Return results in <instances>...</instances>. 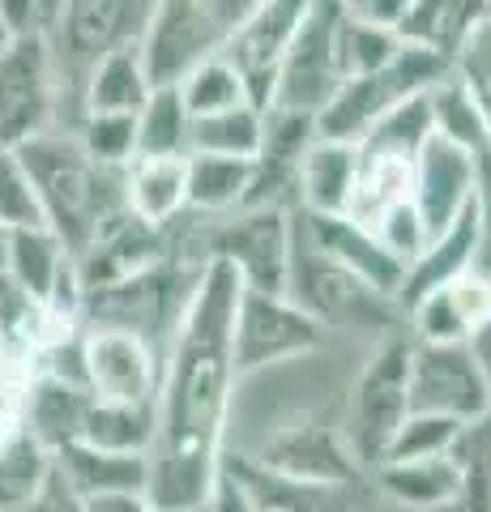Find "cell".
<instances>
[{
	"mask_svg": "<svg viewBox=\"0 0 491 512\" xmlns=\"http://www.w3.org/2000/svg\"><path fill=\"white\" fill-rule=\"evenodd\" d=\"M244 286L235 269L214 261L201 274L188 312L163 359L158 431L150 448L146 504L154 512H201L223 474V436L235 393L231 329Z\"/></svg>",
	"mask_w": 491,
	"mask_h": 512,
	"instance_id": "1",
	"label": "cell"
},
{
	"mask_svg": "<svg viewBox=\"0 0 491 512\" xmlns=\"http://www.w3.org/2000/svg\"><path fill=\"white\" fill-rule=\"evenodd\" d=\"M13 158L22 163L39 218L69 256L86 252L116 214H124V171H107L82 150L77 133H43L22 141Z\"/></svg>",
	"mask_w": 491,
	"mask_h": 512,
	"instance_id": "2",
	"label": "cell"
},
{
	"mask_svg": "<svg viewBox=\"0 0 491 512\" xmlns=\"http://www.w3.org/2000/svg\"><path fill=\"white\" fill-rule=\"evenodd\" d=\"M257 5H218V0H167L150 5L146 30L137 39L150 90H176L193 69L214 60L227 39L248 22Z\"/></svg>",
	"mask_w": 491,
	"mask_h": 512,
	"instance_id": "3",
	"label": "cell"
},
{
	"mask_svg": "<svg viewBox=\"0 0 491 512\" xmlns=\"http://www.w3.org/2000/svg\"><path fill=\"white\" fill-rule=\"evenodd\" d=\"M453 77V60L427 52V47L402 43V52L393 56L385 69H376L355 82H342L321 116H316V137L321 141H342V146H359L376 124H385L393 111L406 107L410 99H423L427 90Z\"/></svg>",
	"mask_w": 491,
	"mask_h": 512,
	"instance_id": "4",
	"label": "cell"
},
{
	"mask_svg": "<svg viewBox=\"0 0 491 512\" xmlns=\"http://www.w3.org/2000/svg\"><path fill=\"white\" fill-rule=\"evenodd\" d=\"M406 414H410V342H385L351 389L342 444L355 466L380 470Z\"/></svg>",
	"mask_w": 491,
	"mask_h": 512,
	"instance_id": "5",
	"label": "cell"
},
{
	"mask_svg": "<svg viewBox=\"0 0 491 512\" xmlns=\"http://www.w3.org/2000/svg\"><path fill=\"white\" fill-rule=\"evenodd\" d=\"M338 13H342V5H308L304 9V22H299L287 56H282L269 111H287V116L316 120L329 103H334V94L342 90L338 52H334Z\"/></svg>",
	"mask_w": 491,
	"mask_h": 512,
	"instance_id": "6",
	"label": "cell"
},
{
	"mask_svg": "<svg viewBox=\"0 0 491 512\" xmlns=\"http://www.w3.org/2000/svg\"><path fill=\"white\" fill-rule=\"evenodd\" d=\"M60 82L47 39H9L0 47V150L52 133Z\"/></svg>",
	"mask_w": 491,
	"mask_h": 512,
	"instance_id": "7",
	"label": "cell"
},
{
	"mask_svg": "<svg viewBox=\"0 0 491 512\" xmlns=\"http://www.w3.org/2000/svg\"><path fill=\"white\" fill-rule=\"evenodd\" d=\"M410 414L453 423H483L491 414V384L470 346H410Z\"/></svg>",
	"mask_w": 491,
	"mask_h": 512,
	"instance_id": "8",
	"label": "cell"
},
{
	"mask_svg": "<svg viewBox=\"0 0 491 512\" xmlns=\"http://www.w3.org/2000/svg\"><path fill=\"white\" fill-rule=\"evenodd\" d=\"M325 325L316 316H308L291 295H240L235 308V329H231V355H235V372L252 376L265 372L282 359L308 355L321 346Z\"/></svg>",
	"mask_w": 491,
	"mask_h": 512,
	"instance_id": "9",
	"label": "cell"
},
{
	"mask_svg": "<svg viewBox=\"0 0 491 512\" xmlns=\"http://www.w3.org/2000/svg\"><path fill=\"white\" fill-rule=\"evenodd\" d=\"M86 384L94 402H129V406H158L163 389V355L158 346L124 329H86Z\"/></svg>",
	"mask_w": 491,
	"mask_h": 512,
	"instance_id": "10",
	"label": "cell"
},
{
	"mask_svg": "<svg viewBox=\"0 0 491 512\" xmlns=\"http://www.w3.org/2000/svg\"><path fill=\"white\" fill-rule=\"evenodd\" d=\"M304 9L308 5H299V0H261V5L248 13V22L235 30L227 47L218 52L240 73L248 103L257 111H269V103H274V82H278L282 56H287L295 30L304 22Z\"/></svg>",
	"mask_w": 491,
	"mask_h": 512,
	"instance_id": "11",
	"label": "cell"
},
{
	"mask_svg": "<svg viewBox=\"0 0 491 512\" xmlns=\"http://www.w3.org/2000/svg\"><path fill=\"white\" fill-rule=\"evenodd\" d=\"M295 231L321 261L342 269V274L355 278L359 286H368L372 295L398 303L402 282H406V265L380 244L372 231H363L355 218H346V214L342 218L295 214Z\"/></svg>",
	"mask_w": 491,
	"mask_h": 512,
	"instance_id": "12",
	"label": "cell"
},
{
	"mask_svg": "<svg viewBox=\"0 0 491 512\" xmlns=\"http://www.w3.org/2000/svg\"><path fill=\"white\" fill-rule=\"evenodd\" d=\"M163 261H167L163 231L146 227L141 218H133L124 210L90 239L86 252L73 256V274H77L82 295H94V291H107V286H120V282L150 274V269H158Z\"/></svg>",
	"mask_w": 491,
	"mask_h": 512,
	"instance_id": "13",
	"label": "cell"
},
{
	"mask_svg": "<svg viewBox=\"0 0 491 512\" xmlns=\"http://www.w3.org/2000/svg\"><path fill=\"white\" fill-rule=\"evenodd\" d=\"M474 205V167L470 154L449 137H432L415 158V214L423 227V244L445 235Z\"/></svg>",
	"mask_w": 491,
	"mask_h": 512,
	"instance_id": "14",
	"label": "cell"
},
{
	"mask_svg": "<svg viewBox=\"0 0 491 512\" xmlns=\"http://www.w3.org/2000/svg\"><path fill=\"white\" fill-rule=\"evenodd\" d=\"M410 320H415V338L423 346H470L491 325V274L470 269V274L436 286L410 308Z\"/></svg>",
	"mask_w": 491,
	"mask_h": 512,
	"instance_id": "15",
	"label": "cell"
},
{
	"mask_svg": "<svg viewBox=\"0 0 491 512\" xmlns=\"http://www.w3.org/2000/svg\"><path fill=\"white\" fill-rule=\"evenodd\" d=\"M261 466L287 474V478H295V483L321 487V491H334V487L351 483V478L359 474L351 453H346L342 436L334 440L329 436V427H316V423L287 427L274 444H265Z\"/></svg>",
	"mask_w": 491,
	"mask_h": 512,
	"instance_id": "16",
	"label": "cell"
},
{
	"mask_svg": "<svg viewBox=\"0 0 491 512\" xmlns=\"http://www.w3.org/2000/svg\"><path fill=\"white\" fill-rule=\"evenodd\" d=\"M470 269H483V231H479V214H474V205L453 222L445 235L427 239L423 252L406 265V282H402L398 303H406V312H410L423 295H432L436 286L470 274Z\"/></svg>",
	"mask_w": 491,
	"mask_h": 512,
	"instance_id": "17",
	"label": "cell"
},
{
	"mask_svg": "<svg viewBox=\"0 0 491 512\" xmlns=\"http://www.w3.org/2000/svg\"><path fill=\"white\" fill-rule=\"evenodd\" d=\"M65 483L94 508L103 500H120V495H146L150 487V461L146 457H124V453H103L90 444H65L52 457Z\"/></svg>",
	"mask_w": 491,
	"mask_h": 512,
	"instance_id": "18",
	"label": "cell"
},
{
	"mask_svg": "<svg viewBox=\"0 0 491 512\" xmlns=\"http://www.w3.org/2000/svg\"><path fill=\"white\" fill-rule=\"evenodd\" d=\"M359 184V146H342V141L316 137L304 163H299V210L316 218H342L351 214Z\"/></svg>",
	"mask_w": 491,
	"mask_h": 512,
	"instance_id": "19",
	"label": "cell"
},
{
	"mask_svg": "<svg viewBox=\"0 0 491 512\" xmlns=\"http://www.w3.org/2000/svg\"><path fill=\"white\" fill-rule=\"evenodd\" d=\"M90 389L82 384H65V380H47V376H30V393H26V423L22 431L30 440H39L47 453H60L65 444L82 440L86 414H90Z\"/></svg>",
	"mask_w": 491,
	"mask_h": 512,
	"instance_id": "20",
	"label": "cell"
},
{
	"mask_svg": "<svg viewBox=\"0 0 491 512\" xmlns=\"http://www.w3.org/2000/svg\"><path fill=\"white\" fill-rule=\"evenodd\" d=\"M124 210L163 231L188 210V158H133L124 171Z\"/></svg>",
	"mask_w": 491,
	"mask_h": 512,
	"instance_id": "21",
	"label": "cell"
},
{
	"mask_svg": "<svg viewBox=\"0 0 491 512\" xmlns=\"http://www.w3.org/2000/svg\"><path fill=\"white\" fill-rule=\"evenodd\" d=\"M73 269V256L60 239L47 231V227H22L9 235V265H5V278L18 286L22 295H30L35 303H52L56 299V286L65 282V274Z\"/></svg>",
	"mask_w": 491,
	"mask_h": 512,
	"instance_id": "22",
	"label": "cell"
},
{
	"mask_svg": "<svg viewBox=\"0 0 491 512\" xmlns=\"http://www.w3.org/2000/svg\"><path fill=\"white\" fill-rule=\"evenodd\" d=\"M150 77L141 69L137 43L103 56L86 77V116H137L150 99Z\"/></svg>",
	"mask_w": 491,
	"mask_h": 512,
	"instance_id": "23",
	"label": "cell"
},
{
	"mask_svg": "<svg viewBox=\"0 0 491 512\" xmlns=\"http://www.w3.org/2000/svg\"><path fill=\"white\" fill-rule=\"evenodd\" d=\"M248 184H252L248 158L188 154V214H201V218L240 214L248 201Z\"/></svg>",
	"mask_w": 491,
	"mask_h": 512,
	"instance_id": "24",
	"label": "cell"
},
{
	"mask_svg": "<svg viewBox=\"0 0 491 512\" xmlns=\"http://www.w3.org/2000/svg\"><path fill=\"white\" fill-rule=\"evenodd\" d=\"M380 487H385L393 500L406 504V508H449V504H462V466L453 457H440V461H406V466H380L376 470Z\"/></svg>",
	"mask_w": 491,
	"mask_h": 512,
	"instance_id": "25",
	"label": "cell"
},
{
	"mask_svg": "<svg viewBox=\"0 0 491 512\" xmlns=\"http://www.w3.org/2000/svg\"><path fill=\"white\" fill-rule=\"evenodd\" d=\"M158 431V406H129V402H90L82 444L103 453L150 457Z\"/></svg>",
	"mask_w": 491,
	"mask_h": 512,
	"instance_id": "26",
	"label": "cell"
},
{
	"mask_svg": "<svg viewBox=\"0 0 491 512\" xmlns=\"http://www.w3.org/2000/svg\"><path fill=\"white\" fill-rule=\"evenodd\" d=\"M487 5H453V0H427V5H406V18L398 26V39L410 47H427V52L453 60L457 47L466 43L470 26L483 18Z\"/></svg>",
	"mask_w": 491,
	"mask_h": 512,
	"instance_id": "27",
	"label": "cell"
},
{
	"mask_svg": "<svg viewBox=\"0 0 491 512\" xmlns=\"http://www.w3.org/2000/svg\"><path fill=\"white\" fill-rule=\"evenodd\" d=\"M193 116L180 90H154L137 111V158H188Z\"/></svg>",
	"mask_w": 491,
	"mask_h": 512,
	"instance_id": "28",
	"label": "cell"
},
{
	"mask_svg": "<svg viewBox=\"0 0 491 512\" xmlns=\"http://www.w3.org/2000/svg\"><path fill=\"white\" fill-rule=\"evenodd\" d=\"M261 137H265V111L257 107H231L218 116L193 120V141L188 154H214V158H257L261 154Z\"/></svg>",
	"mask_w": 491,
	"mask_h": 512,
	"instance_id": "29",
	"label": "cell"
},
{
	"mask_svg": "<svg viewBox=\"0 0 491 512\" xmlns=\"http://www.w3.org/2000/svg\"><path fill=\"white\" fill-rule=\"evenodd\" d=\"M334 52H338L342 82H355V77H368L376 69H385V64L402 52V39H398V30H385V26L363 22V18H355V13L342 5Z\"/></svg>",
	"mask_w": 491,
	"mask_h": 512,
	"instance_id": "30",
	"label": "cell"
},
{
	"mask_svg": "<svg viewBox=\"0 0 491 512\" xmlns=\"http://www.w3.org/2000/svg\"><path fill=\"white\" fill-rule=\"evenodd\" d=\"M52 474V453L18 431L9 444H0V512H18L35 500V491Z\"/></svg>",
	"mask_w": 491,
	"mask_h": 512,
	"instance_id": "31",
	"label": "cell"
},
{
	"mask_svg": "<svg viewBox=\"0 0 491 512\" xmlns=\"http://www.w3.org/2000/svg\"><path fill=\"white\" fill-rule=\"evenodd\" d=\"M176 90H180V99H184V107H188V116H193V120L218 116V111H231V107H244V103H248L240 73H235L223 56L205 60L201 69L188 73ZM248 107H252V103H248Z\"/></svg>",
	"mask_w": 491,
	"mask_h": 512,
	"instance_id": "32",
	"label": "cell"
},
{
	"mask_svg": "<svg viewBox=\"0 0 491 512\" xmlns=\"http://www.w3.org/2000/svg\"><path fill=\"white\" fill-rule=\"evenodd\" d=\"M462 423L453 419H436V414H406V423L398 427L389 453L380 466H406V461H440L453 457L457 440H462Z\"/></svg>",
	"mask_w": 491,
	"mask_h": 512,
	"instance_id": "33",
	"label": "cell"
},
{
	"mask_svg": "<svg viewBox=\"0 0 491 512\" xmlns=\"http://www.w3.org/2000/svg\"><path fill=\"white\" fill-rule=\"evenodd\" d=\"M82 150L107 171H129L137 158V116H86L77 128Z\"/></svg>",
	"mask_w": 491,
	"mask_h": 512,
	"instance_id": "34",
	"label": "cell"
},
{
	"mask_svg": "<svg viewBox=\"0 0 491 512\" xmlns=\"http://www.w3.org/2000/svg\"><path fill=\"white\" fill-rule=\"evenodd\" d=\"M453 461L462 466V478H466L462 500L470 504V512H491V414L462 431Z\"/></svg>",
	"mask_w": 491,
	"mask_h": 512,
	"instance_id": "35",
	"label": "cell"
},
{
	"mask_svg": "<svg viewBox=\"0 0 491 512\" xmlns=\"http://www.w3.org/2000/svg\"><path fill=\"white\" fill-rule=\"evenodd\" d=\"M30 393V355L0 338V444H9L26 423Z\"/></svg>",
	"mask_w": 491,
	"mask_h": 512,
	"instance_id": "36",
	"label": "cell"
},
{
	"mask_svg": "<svg viewBox=\"0 0 491 512\" xmlns=\"http://www.w3.org/2000/svg\"><path fill=\"white\" fill-rule=\"evenodd\" d=\"M453 77H462L466 90L491 111V5L483 9V18L470 26L466 43L453 56Z\"/></svg>",
	"mask_w": 491,
	"mask_h": 512,
	"instance_id": "37",
	"label": "cell"
},
{
	"mask_svg": "<svg viewBox=\"0 0 491 512\" xmlns=\"http://www.w3.org/2000/svg\"><path fill=\"white\" fill-rule=\"evenodd\" d=\"M0 227L5 231H22V227H43L35 192L22 163L13 158V150H0Z\"/></svg>",
	"mask_w": 491,
	"mask_h": 512,
	"instance_id": "38",
	"label": "cell"
},
{
	"mask_svg": "<svg viewBox=\"0 0 491 512\" xmlns=\"http://www.w3.org/2000/svg\"><path fill=\"white\" fill-rule=\"evenodd\" d=\"M18 512H90V504L65 483V474H60L56 461H52V474H47V483L35 491V500L22 504Z\"/></svg>",
	"mask_w": 491,
	"mask_h": 512,
	"instance_id": "39",
	"label": "cell"
},
{
	"mask_svg": "<svg viewBox=\"0 0 491 512\" xmlns=\"http://www.w3.org/2000/svg\"><path fill=\"white\" fill-rule=\"evenodd\" d=\"M201 512H252V504H248V495L240 491V483H235L231 474H218V483H214L210 500H205Z\"/></svg>",
	"mask_w": 491,
	"mask_h": 512,
	"instance_id": "40",
	"label": "cell"
},
{
	"mask_svg": "<svg viewBox=\"0 0 491 512\" xmlns=\"http://www.w3.org/2000/svg\"><path fill=\"white\" fill-rule=\"evenodd\" d=\"M9 235H13V231L0 227V274H5V265H9Z\"/></svg>",
	"mask_w": 491,
	"mask_h": 512,
	"instance_id": "41",
	"label": "cell"
},
{
	"mask_svg": "<svg viewBox=\"0 0 491 512\" xmlns=\"http://www.w3.org/2000/svg\"><path fill=\"white\" fill-rule=\"evenodd\" d=\"M9 43V35H5V22H0V47H5Z\"/></svg>",
	"mask_w": 491,
	"mask_h": 512,
	"instance_id": "42",
	"label": "cell"
},
{
	"mask_svg": "<svg viewBox=\"0 0 491 512\" xmlns=\"http://www.w3.org/2000/svg\"><path fill=\"white\" fill-rule=\"evenodd\" d=\"M479 107H483V103H479ZM483 116H487V128H491V111H487V107H483Z\"/></svg>",
	"mask_w": 491,
	"mask_h": 512,
	"instance_id": "43",
	"label": "cell"
}]
</instances>
